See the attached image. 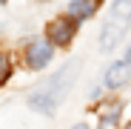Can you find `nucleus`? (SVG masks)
<instances>
[{
  "label": "nucleus",
  "mask_w": 131,
  "mask_h": 129,
  "mask_svg": "<svg viewBox=\"0 0 131 129\" xmlns=\"http://www.w3.org/2000/svg\"><path fill=\"white\" fill-rule=\"evenodd\" d=\"M97 6H100V0H71L69 14H71V20H85L97 12Z\"/></svg>",
  "instance_id": "6"
},
{
  "label": "nucleus",
  "mask_w": 131,
  "mask_h": 129,
  "mask_svg": "<svg viewBox=\"0 0 131 129\" xmlns=\"http://www.w3.org/2000/svg\"><path fill=\"white\" fill-rule=\"evenodd\" d=\"M128 129H131V123H128Z\"/></svg>",
  "instance_id": "11"
},
{
  "label": "nucleus",
  "mask_w": 131,
  "mask_h": 129,
  "mask_svg": "<svg viewBox=\"0 0 131 129\" xmlns=\"http://www.w3.org/2000/svg\"><path fill=\"white\" fill-rule=\"evenodd\" d=\"M51 55H54V49H51L49 40H34V43H29V49H26V63L31 69H43V66H49Z\"/></svg>",
  "instance_id": "3"
},
{
  "label": "nucleus",
  "mask_w": 131,
  "mask_h": 129,
  "mask_svg": "<svg viewBox=\"0 0 131 129\" xmlns=\"http://www.w3.org/2000/svg\"><path fill=\"white\" fill-rule=\"evenodd\" d=\"M125 60H128V63H131V49H128V52H125Z\"/></svg>",
  "instance_id": "10"
},
{
  "label": "nucleus",
  "mask_w": 131,
  "mask_h": 129,
  "mask_svg": "<svg viewBox=\"0 0 131 129\" xmlns=\"http://www.w3.org/2000/svg\"><path fill=\"white\" fill-rule=\"evenodd\" d=\"M0 3H3V0H0Z\"/></svg>",
  "instance_id": "12"
},
{
  "label": "nucleus",
  "mask_w": 131,
  "mask_h": 129,
  "mask_svg": "<svg viewBox=\"0 0 131 129\" xmlns=\"http://www.w3.org/2000/svg\"><path fill=\"white\" fill-rule=\"evenodd\" d=\"M128 23H131V0H114L111 17L105 20L100 32V52H114L128 32Z\"/></svg>",
  "instance_id": "1"
},
{
  "label": "nucleus",
  "mask_w": 131,
  "mask_h": 129,
  "mask_svg": "<svg viewBox=\"0 0 131 129\" xmlns=\"http://www.w3.org/2000/svg\"><path fill=\"white\" fill-rule=\"evenodd\" d=\"M74 75H77V63H69V66H63L46 86H43V92L46 95H51L57 103L69 95V89H71V83H74Z\"/></svg>",
  "instance_id": "2"
},
{
  "label": "nucleus",
  "mask_w": 131,
  "mask_h": 129,
  "mask_svg": "<svg viewBox=\"0 0 131 129\" xmlns=\"http://www.w3.org/2000/svg\"><path fill=\"white\" fill-rule=\"evenodd\" d=\"M120 109H123L120 100H108V103H103V106H100V121H103V123H114V121L120 118Z\"/></svg>",
  "instance_id": "7"
},
{
  "label": "nucleus",
  "mask_w": 131,
  "mask_h": 129,
  "mask_svg": "<svg viewBox=\"0 0 131 129\" xmlns=\"http://www.w3.org/2000/svg\"><path fill=\"white\" fill-rule=\"evenodd\" d=\"M74 37V20L71 17H57L49 23V43H57V46H69Z\"/></svg>",
  "instance_id": "4"
},
{
  "label": "nucleus",
  "mask_w": 131,
  "mask_h": 129,
  "mask_svg": "<svg viewBox=\"0 0 131 129\" xmlns=\"http://www.w3.org/2000/svg\"><path fill=\"white\" fill-rule=\"evenodd\" d=\"M9 78H12V57L0 55V83H6Z\"/></svg>",
  "instance_id": "8"
},
{
  "label": "nucleus",
  "mask_w": 131,
  "mask_h": 129,
  "mask_svg": "<svg viewBox=\"0 0 131 129\" xmlns=\"http://www.w3.org/2000/svg\"><path fill=\"white\" fill-rule=\"evenodd\" d=\"M128 78H131V63L128 60H117L105 69V86L108 89H117V86L128 83Z\"/></svg>",
  "instance_id": "5"
},
{
  "label": "nucleus",
  "mask_w": 131,
  "mask_h": 129,
  "mask_svg": "<svg viewBox=\"0 0 131 129\" xmlns=\"http://www.w3.org/2000/svg\"><path fill=\"white\" fill-rule=\"evenodd\" d=\"M71 129H89V126H85V123H77V126H71Z\"/></svg>",
  "instance_id": "9"
}]
</instances>
